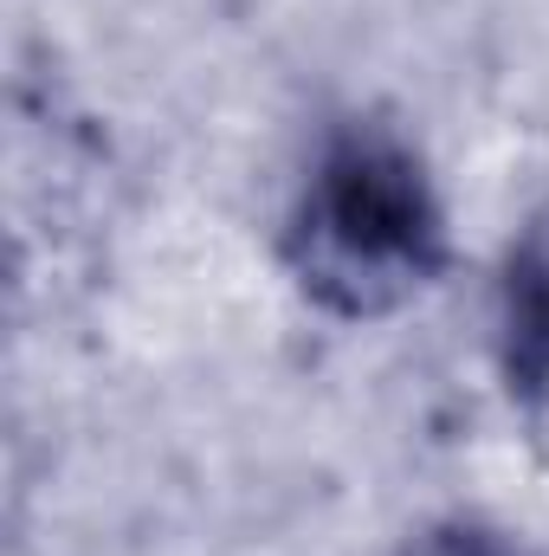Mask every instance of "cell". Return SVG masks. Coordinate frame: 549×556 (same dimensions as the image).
<instances>
[{"label": "cell", "instance_id": "1", "mask_svg": "<svg viewBox=\"0 0 549 556\" xmlns=\"http://www.w3.org/2000/svg\"><path fill=\"white\" fill-rule=\"evenodd\" d=\"M284 260L336 317H388L426 291L446 266V214L420 155L382 124L330 137L291 207Z\"/></svg>", "mask_w": 549, "mask_h": 556}, {"label": "cell", "instance_id": "2", "mask_svg": "<svg viewBox=\"0 0 549 556\" xmlns=\"http://www.w3.org/2000/svg\"><path fill=\"white\" fill-rule=\"evenodd\" d=\"M505 369L524 402L549 395V214H537L505 266Z\"/></svg>", "mask_w": 549, "mask_h": 556}, {"label": "cell", "instance_id": "3", "mask_svg": "<svg viewBox=\"0 0 549 556\" xmlns=\"http://www.w3.org/2000/svg\"><path fill=\"white\" fill-rule=\"evenodd\" d=\"M401 556H537L531 544H518L511 531L498 525H478V518H446V525H426Z\"/></svg>", "mask_w": 549, "mask_h": 556}]
</instances>
